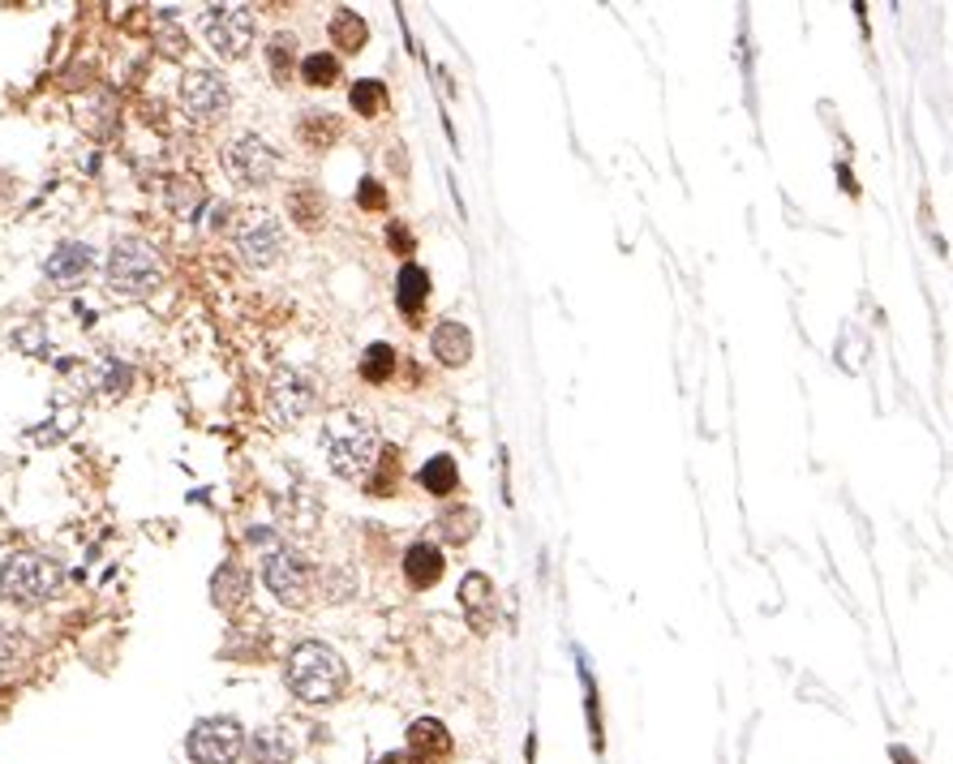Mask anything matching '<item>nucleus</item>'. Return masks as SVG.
<instances>
[{
	"instance_id": "aec40b11",
	"label": "nucleus",
	"mask_w": 953,
	"mask_h": 764,
	"mask_svg": "<svg viewBox=\"0 0 953 764\" xmlns=\"http://www.w3.org/2000/svg\"><path fill=\"white\" fill-rule=\"evenodd\" d=\"M425 296H430V276L409 263V267L400 271V296H396V301H400L405 314H417V310L425 305Z\"/></svg>"
},
{
	"instance_id": "6ab92c4d",
	"label": "nucleus",
	"mask_w": 953,
	"mask_h": 764,
	"mask_svg": "<svg viewBox=\"0 0 953 764\" xmlns=\"http://www.w3.org/2000/svg\"><path fill=\"white\" fill-rule=\"evenodd\" d=\"M331 39H336V48H343V52H357V48L370 39V31H365V17H361V13H352V9H340V13L331 17Z\"/></svg>"
},
{
	"instance_id": "ddd939ff",
	"label": "nucleus",
	"mask_w": 953,
	"mask_h": 764,
	"mask_svg": "<svg viewBox=\"0 0 953 764\" xmlns=\"http://www.w3.org/2000/svg\"><path fill=\"white\" fill-rule=\"evenodd\" d=\"M91 267H95V250H91V245H82V241H65V245H57V250H52V258L44 263L48 279H52V283H65V288L82 283Z\"/></svg>"
},
{
	"instance_id": "f3484780",
	"label": "nucleus",
	"mask_w": 953,
	"mask_h": 764,
	"mask_svg": "<svg viewBox=\"0 0 953 764\" xmlns=\"http://www.w3.org/2000/svg\"><path fill=\"white\" fill-rule=\"evenodd\" d=\"M210 597H215L219 610H237V606L250 597V575H245V567L224 562V567L215 571V580H210Z\"/></svg>"
},
{
	"instance_id": "2eb2a0df",
	"label": "nucleus",
	"mask_w": 953,
	"mask_h": 764,
	"mask_svg": "<svg viewBox=\"0 0 953 764\" xmlns=\"http://www.w3.org/2000/svg\"><path fill=\"white\" fill-rule=\"evenodd\" d=\"M405 575H409L412 589H434L443 580V550L430 546V542H417L405 555Z\"/></svg>"
},
{
	"instance_id": "a878e982",
	"label": "nucleus",
	"mask_w": 953,
	"mask_h": 764,
	"mask_svg": "<svg viewBox=\"0 0 953 764\" xmlns=\"http://www.w3.org/2000/svg\"><path fill=\"white\" fill-rule=\"evenodd\" d=\"M383 194H378V181H361V207H378Z\"/></svg>"
},
{
	"instance_id": "1a4fd4ad",
	"label": "nucleus",
	"mask_w": 953,
	"mask_h": 764,
	"mask_svg": "<svg viewBox=\"0 0 953 764\" xmlns=\"http://www.w3.org/2000/svg\"><path fill=\"white\" fill-rule=\"evenodd\" d=\"M181 108L190 112V121H219L232 108V90L215 70H190L181 77Z\"/></svg>"
},
{
	"instance_id": "7ed1b4c3",
	"label": "nucleus",
	"mask_w": 953,
	"mask_h": 764,
	"mask_svg": "<svg viewBox=\"0 0 953 764\" xmlns=\"http://www.w3.org/2000/svg\"><path fill=\"white\" fill-rule=\"evenodd\" d=\"M61 584H65V571L48 555L26 550V555L4 558V567H0V597L13 606H44L61 593Z\"/></svg>"
},
{
	"instance_id": "412c9836",
	"label": "nucleus",
	"mask_w": 953,
	"mask_h": 764,
	"mask_svg": "<svg viewBox=\"0 0 953 764\" xmlns=\"http://www.w3.org/2000/svg\"><path fill=\"white\" fill-rule=\"evenodd\" d=\"M460 482V473H456V460L451 456H434L425 469H421V486L430 489V494H451Z\"/></svg>"
},
{
	"instance_id": "f257e3e1",
	"label": "nucleus",
	"mask_w": 953,
	"mask_h": 764,
	"mask_svg": "<svg viewBox=\"0 0 953 764\" xmlns=\"http://www.w3.org/2000/svg\"><path fill=\"white\" fill-rule=\"evenodd\" d=\"M284 675H288V688L301 695L305 704H331V700H340L343 688H348V666H343V657L331 644H323V640H301V644L288 653Z\"/></svg>"
},
{
	"instance_id": "f03ea898",
	"label": "nucleus",
	"mask_w": 953,
	"mask_h": 764,
	"mask_svg": "<svg viewBox=\"0 0 953 764\" xmlns=\"http://www.w3.org/2000/svg\"><path fill=\"white\" fill-rule=\"evenodd\" d=\"M323 451H327L336 477H361L370 469L374 451H378V425L365 413L343 409L323 429Z\"/></svg>"
},
{
	"instance_id": "9b49d317",
	"label": "nucleus",
	"mask_w": 953,
	"mask_h": 764,
	"mask_svg": "<svg viewBox=\"0 0 953 764\" xmlns=\"http://www.w3.org/2000/svg\"><path fill=\"white\" fill-rule=\"evenodd\" d=\"M284 228H279V219L275 215H254V219H245L241 228H237V250H241V258L250 263V267H272L275 258L284 254Z\"/></svg>"
},
{
	"instance_id": "a211bd4d",
	"label": "nucleus",
	"mask_w": 953,
	"mask_h": 764,
	"mask_svg": "<svg viewBox=\"0 0 953 764\" xmlns=\"http://www.w3.org/2000/svg\"><path fill=\"white\" fill-rule=\"evenodd\" d=\"M292 761V735L279 730V726H267L250 739V764H288Z\"/></svg>"
},
{
	"instance_id": "393cba45",
	"label": "nucleus",
	"mask_w": 953,
	"mask_h": 764,
	"mask_svg": "<svg viewBox=\"0 0 953 764\" xmlns=\"http://www.w3.org/2000/svg\"><path fill=\"white\" fill-rule=\"evenodd\" d=\"M383 95H387L383 82H357V86H352V108H357L361 117H378Z\"/></svg>"
},
{
	"instance_id": "b1692460",
	"label": "nucleus",
	"mask_w": 953,
	"mask_h": 764,
	"mask_svg": "<svg viewBox=\"0 0 953 764\" xmlns=\"http://www.w3.org/2000/svg\"><path fill=\"white\" fill-rule=\"evenodd\" d=\"M292 52H297V39H292V35H272L267 61H272L275 82H288V73H292Z\"/></svg>"
},
{
	"instance_id": "0eeeda50",
	"label": "nucleus",
	"mask_w": 953,
	"mask_h": 764,
	"mask_svg": "<svg viewBox=\"0 0 953 764\" xmlns=\"http://www.w3.org/2000/svg\"><path fill=\"white\" fill-rule=\"evenodd\" d=\"M203 39L224 57V61H237L250 52L254 44V13L241 9V4H215L203 13Z\"/></svg>"
},
{
	"instance_id": "20e7f679",
	"label": "nucleus",
	"mask_w": 953,
	"mask_h": 764,
	"mask_svg": "<svg viewBox=\"0 0 953 764\" xmlns=\"http://www.w3.org/2000/svg\"><path fill=\"white\" fill-rule=\"evenodd\" d=\"M108 283L121 296H150L164 283V263L142 237H121L108 254Z\"/></svg>"
},
{
	"instance_id": "5701e85b",
	"label": "nucleus",
	"mask_w": 953,
	"mask_h": 764,
	"mask_svg": "<svg viewBox=\"0 0 953 764\" xmlns=\"http://www.w3.org/2000/svg\"><path fill=\"white\" fill-rule=\"evenodd\" d=\"M301 77L310 86H331V82H340V61L331 52H314V57L301 61Z\"/></svg>"
},
{
	"instance_id": "dca6fc26",
	"label": "nucleus",
	"mask_w": 953,
	"mask_h": 764,
	"mask_svg": "<svg viewBox=\"0 0 953 764\" xmlns=\"http://www.w3.org/2000/svg\"><path fill=\"white\" fill-rule=\"evenodd\" d=\"M460 602H465V615H469V623L477 631H485L490 619H494V589H490V580L473 571V575H465V584H460Z\"/></svg>"
},
{
	"instance_id": "6e6552de",
	"label": "nucleus",
	"mask_w": 953,
	"mask_h": 764,
	"mask_svg": "<svg viewBox=\"0 0 953 764\" xmlns=\"http://www.w3.org/2000/svg\"><path fill=\"white\" fill-rule=\"evenodd\" d=\"M224 172L237 185L258 190V185H272L275 177H279V155L258 134H241L237 142H228V150H224Z\"/></svg>"
},
{
	"instance_id": "4468645a",
	"label": "nucleus",
	"mask_w": 953,
	"mask_h": 764,
	"mask_svg": "<svg viewBox=\"0 0 953 764\" xmlns=\"http://www.w3.org/2000/svg\"><path fill=\"white\" fill-rule=\"evenodd\" d=\"M430 348H434V356H438L443 365L460 369V365H469V356H473V336H469L465 323L443 318V323L434 327V336H430Z\"/></svg>"
},
{
	"instance_id": "f8f14e48",
	"label": "nucleus",
	"mask_w": 953,
	"mask_h": 764,
	"mask_svg": "<svg viewBox=\"0 0 953 764\" xmlns=\"http://www.w3.org/2000/svg\"><path fill=\"white\" fill-rule=\"evenodd\" d=\"M409 752H412V764H443L447 756H451V735H447V726L434 721V717L412 721Z\"/></svg>"
},
{
	"instance_id": "4be33fe9",
	"label": "nucleus",
	"mask_w": 953,
	"mask_h": 764,
	"mask_svg": "<svg viewBox=\"0 0 953 764\" xmlns=\"http://www.w3.org/2000/svg\"><path fill=\"white\" fill-rule=\"evenodd\" d=\"M391 369H396V352H391V348L387 344L365 348V356H361V378H365V383H387Z\"/></svg>"
},
{
	"instance_id": "9d476101",
	"label": "nucleus",
	"mask_w": 953,
	"mask_h": 764,
	"mask_svg": "<svg viewBox=\"0 0 953 764\" xmlns=\"http://www.w3.org/2000/svg\"><path fill=\"white\" fill-rule=\"evenodd\" d=\"M318 391H314V383L301 374V369H284V374H275L272 383V417L275 425H297V421H305L314 413V400Z\"/></svg>"
},
{
	"instance_id": "39448f33",
	"label": "nucleus",
	"mask_w": 953,
	"mask_h": 764,
	"mask_svg": "<svg viewBox=\"0 0 953 764\" xmlns=\"http://www.w3.org/2000/svg\"><path fill=\"white\" fill-rule=\"evenodd\" d=\"M185 752L194 764H237L245 752V730L237 717H203L190 730Z\"/></svg>"
},
{
	"instance_id": "423d86ee",
	"label": "nucleus",
	"mask_w": 953,
	"mask_h": 764,
	"mask_svg": "<svg viewBox=\"0 0 953 764\" xmlns=\"http://www.w3.org/2000/svg\"><path fill=\"white\" fill-rule=\"evenodd\" d=\"M263 580L284 606H310V597H314V567L292 546H275L272 555L263 558Z\"/></svg>"
}]
</instances>
